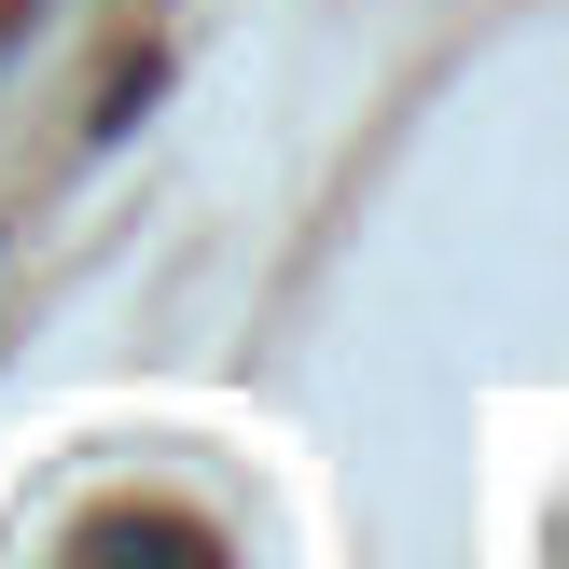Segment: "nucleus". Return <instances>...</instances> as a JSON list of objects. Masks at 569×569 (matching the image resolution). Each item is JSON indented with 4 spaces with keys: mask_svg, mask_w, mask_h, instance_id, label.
<instances>
[]
</instances>
